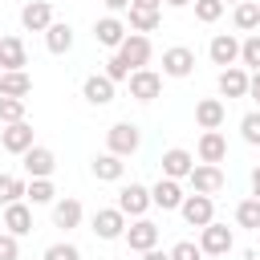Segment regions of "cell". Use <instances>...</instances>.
Listing matches in <instances>:
<instances>
[{
  "instance_id": "9c48e42d",
  "label": "cell",
  "mask_w": 260,
  "mask_h": 260,
  "mask_svg": "<svg viewBox=\"0 0 260 260\" xmlns=\"http://www.w3.org/2000/svg\"><path fill=\"white\" fill-rule=\"evenodd\" d=\"M122 240L130 244V252H150V248L158 244V223H150V219L142 215V219H134V223L126 228Z\"/></svg>"
},
{
  "instance_id": "8992f818",
  "label": "cell",
  "mask_w": 260,
  "mask_h": 260,
  "mask_svg": "<svg viewBox=\"0 0 260 260\" xmlns=\"http://www.w3.org/2000/svg\"><path fill=\"white\" fill-rule=\"evenodd\" d=\"M126 85H130V98H134V102H154V98L162 93V73H154V69H134Z\"/></svg>"
},
{
  "instance_id": "484cf974",
  "label": "cell",
  "mask_w": 260,
  "mask_h": 260,
  "mask_svg": "<svg viewBox=\"0 0 260 260\" xmlns=\"http://www.w3.org/2000/svg\"><path fill=\"white\" fill-rule=\"evenodd\" d=\"M81 215H85V211H81L77 199H57V203H53V223H57L61 232H73V228L81 223Z\"/></svg>"
},
{
  "instance_id": "60d3db41",
  "label": "cell",
  "mask_w": 260,
  "mask_h": 260,
  "mask_svg": "<svg viewBox=\"0 0 260 260\" xmlns=\"http://www.w3.org/2000/svg\"><path fill=\"white\" fill-rule=\"evenodd\" d=\"M130 8H146V12H162V0H130Z\"/></svg>"
},
{
  "instance_id": "7c38bea8",
  "label": "cell",
  "mask_w": 260,
  "mask_h": 260,
  "mask_svg": "<svg viewBox=\"0 0 260 260\" xmlns=\"http://www.w3.org/2000/svg\"><path fill=\"white\" fill-rule=\"evenodd\" d=\"M195 154H199V162H211V167H219V162L228 158V138H223L219 130H203V134H199V146H195Z\"/></svg>"
},
{
  "instance_id": "e575fe53",
  "label": "cell",
  "mask_w": 260,
  "mask_h": 260,
  "mask_svg": "<svg viewBox=\"0 0 260 260\" xmlns=\"http://www.w3.org/2000/svg\"><path fill=\"white\" fill-rule=\"evenodd\" d=\"M0 122L4 126L24 122V98H0Z\"/></svg>"
},
{
  "instance_id": "4dcf8cb0",
  "label": "cell",
  "mask_w": 260,
  "mask_h": 260,
  "mask_svg": "<svg viewBox=\"0 0 260 260\" xmlns=\"http://www.w3.org/2000/svg\"><path fill=\"white\" fill-rule=\"evenodd\" d=\"M236 223L248 228V232H260V199H244L236 207Z\"/></svg>"
},
{
  "instance_id": "d6986e66",
  "label": "cell",
  "mask_w": 260,
  "mask_h": 260,
  "mask_svg": "<svg viewBox=\"0 0 260 260\" xmlns=\"http://www.w3.org/2000/svg\"><path fill=\"white\" fill-rule=\"evenodd\" d=\"M28 65V49L20 37H0V73H12V69H24Z\"/></svg>"
},
{
  "instance_id": "cb8c5ba5",
  "label": "cell",
  "mask_w": 260,
  "mask_h": 260,
  "mask_svg": "<svg viewBox=\"0 0 260 260\" xmlns=\"http://www.w3.org/2000/svg\"><path fill=\"white\" fill-rule=\"evenodd\" d=\"M89 171H93V179H98V183H118V179H122V171H126V162H122L118 154H110V150H106V154H98V158L89 162Z\"/></svg>"
},
{
  "instance_id": "7bdbcfd3",
  "label": "cell",
  "mask_w": 260,
  "mask_h": 260,
  "mask_svg": "<svg viewBox=\"0 0 260 260\" xmlns=\"http://www.w3.org/2000/svg\"><path fill=\"white\" fill-rule=\"evenodd\" d=\"M102 4H106V8H110V16H118V12H122V8H130V0H102Z\"/></svg>"
},
{
  "instance_id": "f1b7e54d",
  "label": "cell",
  "mask_w": 260,
  "mask_h": 260,
  "mask_svg": "<svg viewBox=\"0 0 260 260\" xmlns=\"http://www.w3.org/2000/svg\"><path fill=\"white\" fill-rule=\"evenodd\" d=\"M158 24H162V12H146V8H130V24H126L130 32H142V37H146V32H154Z\"/></svg>"
},
{
  "instance_id": "ab89813d",
  "label": "cell",
  "mask_w": 260,
  "mask_h": 260,
  "mask_svg": "<svg viewBox=\"0 0 260 260\" xmlns=\"http://www.w3.org/2000/svg\"><path fill=\"white\" fill-rule=\"evenodd\" d=\"M16 256H20V244H16V236L0 232V260H16Z\"/></svg>"
},
{
  "instance_id": "30bf717a",
  "label": "cell",
  "mask_w": 260,
  "mask_h": 260,
  "mask_svg": "<svg viewBox=\"0 0 260 260\" xmlns=\"http://www.w3.org/2000/svg\"><path fill=\"white\" fill-rule=\"evenodd\" d=\"M20 24H24V32H45L53 24V4L49 0H28L20 8Z\"/></svg>"
},
{
  "instance_id": "5b68a950",
  "label": "cell",
  "mask_w": 260,
  "mask_h": 260,
  "mask_svg": "<svg viewBox=\"0 0 260 260\" xmlns=\"http://www.w3.org/2000/svg\"><path fill=\"white\" fill-rule=\"evenodd\" d=\"M187 183H191V191L195 195H215V191H223V171L219 167H211V162H195L191 167V175H187Z\"/></svg>"
},
{
  "instance_id": "603a6c76",
  "label": "cell",
  "mask_w": 260,
  "mask_h": 260,
  "mask_svg": "<svg viewBox=\"0 0 260 260\" xmlns=\"http://www.w3.org/2000/svg\"><path fill=\"white\" fill-rule=\"evenodd\" d=\"M4 228H8V236H28L32 232V207L28 203H8L4 207Z\"/></svg>"
},
{
  "instance_id": "d6a6232c",
  "label": "cell",
  "mask_w": 260,
  "mask_h": 260,
  "mask_svg": "<svg viewBox=\"0 0 260 260\" xmlns=\"http://www.w3.org/2000/svg\"><path fill=\"white\" fill-rule=\"evenodd\" d=\"M24 199H28V203H53V199H57V191H53V183H49V179H32V183L24 187Z\"/></svg>"
},
{
  "instance_id": "c3c4849f",
  "label": "cell",
  "mask_w": 260,
  "mask_h": 260,
  "mask_svg": "<svg viewBox=\"0 0 260 260\" xmlns=\"http://www.w3.org/2000/svg\"><path fill=\"white\" fill-rule=\"evenodd\" d=\"M223 4H244V0H223Z\"/></svg>"
},
{
  "instance_id": "d590c367",
  "label": "cell",
  "mask_w": 260,
  "mask_h": 260,
  "mask_svg": "<svg viewBox=\"0 0 260 260\" xmlns=\"http://www.w3.org/2000/svg\"><path fill=\"white\" fill-rule=\"evenodd\" d=\"M240 134H244L248 146H260V110H252V114L240 118Z\"/></svg>"
},
{
  "instance_id": "ee69618b",
  "label": "cell",
  "mask_w": 260,
  "mask_h": 260,
  "mask_svg": "<svg viewBox=\"0 0 260 260\" xmlns=\"http://www.w3.org/2000/svg\"><path fill=\"white\" fill-rule=\"evenodd\" d=\"M142 260H171V252H158V248H150V252H142Z\"/></svg>"
},
{
  "instance_id": "1f68e13d",
  "label": "cell",
  "mask_w": 260,
  "mask_h": 260,
  "mask_svg": "<svg viewBox=\"0 0 260 260\" xmlns=\"http://www.w3.org/2000/svg\"><path fill=\"white\" fill-rule=\"evenodd\" d=\"M240 61H244L252 73L260 69V32H248V37L240 41Z\"/></svg>"
},
{
  "instance_id": "8fae6325",
  "label": "cell",
  "mask_w": 260,
  "mask_h": 260,
  "mask_svg": "<svg viewBox=\"0 0 260 260\" xmlns=\"http://www.w3.org/2000/svg\"><path fill=\"white\" fill-rule=\"evenodd\" d=\"M191 69H195V53L187 45H175L162 53V77H191Z\"/></svg>"
},
{
  "instance_id": "681fc988",
  "label": "cell",
  "mask_w": 260,
  "mask_h": 260,
  "mask_svg": "<svg viewBox=\"0 0 260 260\" xmlns=\"http://www.w3.org/2000/svg\"><path fill=\"white\" fill-rule=\"evenodd\" d=\"M256 260H260V256H256Z\"/></svg>"
},
{
  "instance_id": "52a82bcc",
  "label": "cell",
  "mask_w": 260,
  "mask_h": 260,
  "mask_svg": "<svg viewBox=\"0 0 260 260\" xmlns=\"http://www.w3.org/2000/svg\"><path fill=\"white\" fill-rule=\"evenodd\" d=\"M146 207H150V187H142V183H126V187L118 191V211H122V215L142 219Z\"/></svg>"
},
{
  "instance_id": "7dc6e473",
  "label": "cell",
  "mask_w": 260,
  "mask_h": 260,
  "mask_svg": "<svg viewBox=\"0 0 260 260\" xmlns=\"http://www.w3.org/2000/svg\"><path fill=\"white\" fill-rule=\"evenodd\" d=\"M203 260H223V256H203Z\"/></svg>"
},
{
  "instance_id": "f6af8a7d",
  "label": "cell",
  "mask_w": 260,
  "mask_h": 260,
  "mask_svg": "<svg viewBox=\"0 0 260 260\" xmlns=\"http://www.w3.org/2000/svg\"><path fill=\"white\" fill-rule=\"evenodd\" d=\"M252 199H260V167L252 171Z\"/></svg>"
},
{
  "instance_id": "2e32d148",
  "label": "cell",
  "mask_w": 260,
  "mask_h": 260,
  "mask_svg": "<svg viewBox=\"0 0 260 260\" xmlns=\"http://www.w3.org/2000/svg\"><path fill=\"white\" fill-rule=\"evenodd\" d=\"M20 158H24L28 179H49V175H53V167H57V158H53V150H49V146H28Z\"/></svg>"
},
{
  "instance_id": "4fadbf2b",
  "label": "cell",
  "mask_w": 260,
  "mask_h": 260,
  "mask_svg": "<svg viewBox=\"0 0 260 260\" xmlns=\"http://www.w3.org/2000/svg\"><path fill=\"white\" fill-rule=\"evenodd\" d=\"M126 32H130V28H126L118 16H102V20H93V41L106 45V49H114V53H118V45L126 41Z\"/></svg>"
},
{
  "instance_id": "277c9868",
  "label": "cell",
  "mask_w": 260,
  "mask_h": 260,
  "mask_svg": "<svg viewBox=\"0 0 260 260\" xmlns=\"http://www.w3.org/2000/svg\"><path fill=\"white\" fill-rule=\"evenodd\" d=\"M150 53H154V45H150V37H142V32H126V41L118 45V57H122L130 69H146Z\"/></svg>"
},
{
  "instance_id": "8d00e7d4",
  "label": "cell",
  "mask_w": 260,
  "mask_h": 260,
  "mask_svg": "<svg viewBox=\"0 0 260 260\" xmlns=\"http://www.w3.org/2000/svg\"><path fill=\"white\" fill-rule=\"evenodd\" d=\"M130 73H134V69H130V65H126V61H122L118 53H114V57L106 61V77H110L114 85H118V81H130Z\"/></svg>"
},
{
  "instance_id": "836d02e7",
  "label": "cell",
  "mask_w": 260,
  "mask_h": 260,
  "mask_svg": "<svg viewBox=\"0 0 260 260\" xmlns=\"http://www.w3.org/2000/svg\"><path fill=\"white\" fill-rule=\"evenodd\" d=\"M191 4H195V20L203 24H215L223 16V0H191Z\"/></svg>"
},
{
  "instance_id": "3957f363",
  "label": "cell",
  "mask_w": 260,
  "mask_h": 260,
  "mask_svg": "<svg viewBox=\"0 0 260 260\" xmlns=\"http://www.w3.org/2000/svg\"><path fill=\"white\" fill-rule=\"evenodd\" d=\"M179 211H183V219H187V228H207L211 219H215V199L211 195H187L183 203H179Z\"/></svg>"
},
{
  "instance_id": "f35d334b",
  "label": "cell",
  "mask_w": 260,
  "mask_h": 260,
  "mask_svg": "<svg viewBox=\"0 0 260 260\" xmlns=\"http://www.w3.org/2000/svg\"><path fill=\"white\" fill-rule=\"evenodd\" d=\"M171 260H203V252H199V244H191V240H179V244L171 248Z\"/></svg>"
},
{
  "instance_id": "4316f807",
  "label": "cell",
  "mask_w": 260,
  "mask_h": 260,
  "mask_svg": "<svg viewBox=\"0 0 260 260\" xmlns=\"http://www.w3.org/2000/svg\"><path fill=\"white\" fill-rule=\"evenodd\" d=\"M28 93H32V77L24 69L0 73V98H28Z\"/></svg>"
},
{
  "instance_id": "ffe728a7",
  "label": "cell",
  "mask_w": 260,
  "mask_h": 260,
  "mask_svg": "<svg viewBox=\"0 0 260 260\" xmlns=\"http://www.w3.org/2000/svg\"><path fill=\"white\" fill-rule=\"evenodd\" d=\"M207 57L215 61V65H236L240 61V41L232 37V32H219V37H211V45H207Z\"/></svg>"
},
{
  "instance_id": "44dd1931",
  "label": "cell",
  "mask_w": 260,
  "mask_h": 260,
  "mask_svg": "<svg viewBox=\"0 0 260 260\" xmlns=\"http://www.w3.org/2000/svg\"><path fill=\"white\" fill-rule=\"evenodd\" d=\"M223 118H228V106H223L219 98H203V102H195V122H199V130H219Z\"/></svg>"
},
{
  "instance_id": "6da1fadb",
  "label": "cell",
  "mask_w": 260,
  "mask_h": 260,
  "mask_svg": "<svg viewBox=\"0 0 260 260\" xmlns=\"http://www.w3.org/2000/svg\"><path fill=\"white\" fill-rule=\"evenodd\" d=\"M232 244H236V236H232L228 223H215V219H211L207 228H199V252H203V256H228Z\"/></svg>"
},
{
  "instance_id": "83f0119b",
  "label": "cell",
  "mask_w": 260,
  "mask_h": 260,
  "mask_svg": "<svg viewBox=\"0 0 260 260\" xmlns=\"http://www.w3.org/2000/svg\"><path fill=\"white\" fill-rule=\"evenodd\" d=\"M232 20H236V28H240V32H256V28H260V4H256V0L236 4Z\"/></svg>"
},
{
  "instance_id": "bcb514c9",
  "label": "cell",
  "mask_w": 260,
  "mask_h": 260,
  "mask_svg": "<svg viewBox=\"0 0 260 260\" xmlns=\"http://www.w3.org/2000/svg\"><path fill=\"white\" fill-rule=\"evenodd\" d=\"M162 4H171V8H187L191 0H162Z\"/></svg>"
},
{
  "instance_id": "7a4b0ae2",
  "label": "cell",
  "mask_w": 260,
  "mask_h": 260,
  "mask_svg": "<svg viewBox=\"0 0 260 260\" xmlns=\"http://www.w3.org/2000/svg\"><path fill=\"white\" fill-rule=\"evenodd\" d=\"M138 142H142V134H138V126H134V122H114V126L106 130V146H110V154H118V158L134 154V150H138Z\"/></svg>"
},
{
  "instance_id": "7402d4cb",
  "label": "cell",
  "mask_w": 260,
  "mask_h": 260,
  "mask_svg": "<svg viewBox=\"0 0 260 260\" xmlns=\"http://www.w3.org/2000/svg\"><path fill=\"white\" fill-rule=\"evenodd\" d=\"M219 93L223 98H248V69L244 65L219 69Z\"/></svg>"
},
{
  "instance_id": "74e56055",
  "label": "cell",
  "mask_w": 260,
  "mask_h": 260,
  "mask_svg": "<svg viewBox=\"0 0 260 260\" xmlns=\"http://www.w3.org/2000/svg\"><path fill=\"white\" fill-rule=\"evenodd\" d=\"M45 260H81V252H77V244H49L45 248Z\"/></svg>"
},
{
  "instance_id": "5bb4252c",
  "label": "cell",
  "mask_w": 260,
  "mask_h": 260,
  "mask_svg": "<svg viewBox=\"0 0 260 260\" xmlns=\"http://www.w3.org/2000/svg\"><path fill=\"white\" fill-rule=\"evenodd\" d=\"M81 98H85L89 106H110V102H114V81H110L106 73H89V77L81 81Z\"/></svg>"
},
{
  "instance_id": "ba28073f",
  "label": "cell",
  "mask_w": 260,
  "mask_h": 260,
  "mask_svg": "<svg viewBox=\"0 0 260 260\" xmlns=\"http://www.w3.org/2000/svg\"><path fill=\"white\" fill-rule=\"evenodd\" d=\"M93 236L98 240H122L126 236V215L118 207H98L93 211Z\"/></svg>"
},
{
  "instance_id": "d4e9b609",
  "label": "cell",
  "mask_w": 260,
  "mask_h": 260,
  "mask_svg": "<svg viewBox=\"0 0 260 260\" xmlns=\"http://www.w3.org/2000/svg\"><path fill=\"white\" fill-rule=\"evenodd\" d=\"M45 49H49V53H57V57H61V53H69V49H73V28H69L65 20H53V24L45 28Z\"/></svg>"
},
{
  "instance_id": "e0dca14e",
  "label": "cell",
  "mask_w": 260,
  "mask_h": 260,
  "mask_svg": "<svg viewBox=\"0 0 260 260\" xmlns=\"http://www.w3.org/2000/svg\"><path fill=\"white\" fill-rule=\"evenodd\" d=\"M191 167H195V154L191 150H183V146H171L167 154H162V179H187L191 175Z\"/></svg>"
},
{
  "instance_id": "f546056e",
  "label": "cell",
  "mask_w": 260,
  "mask_h": 260,
  "mask_svg": "<svg viewBox=\"0 0 260 260\" xmlns=\"http://www.w3.org/2000/svg\"><path fill=\"white\" fill-rule=\"evenodd\" d=\"M24 179H16V175H0V207H8V203H20L24 199Z\"/></svg>"
},
{
  "instance_id": "9a60e30c",
  "label": "cell",
  "mask_w": 260,
  "mask_h": 260,
  "mask_svg": "<svg viewBox=\"0 0 260 260\" xmlns=\"http://www.w3.org/2000/svg\"><path fill=\"white\" fill-rule=\"evenodd\" d=\"M0 146H4L8 154H24L28 146H37V142H32V126H28V122L4 126V130H0Z\"/></svg>"
},
{
  "instance_id": "ac0fdd59",
  "label": "cell",
  "mask_w": 260,
  "mask_h": 260,
  "mask_svg": "<svg viewBox=\"0 0 260 260\" xmlns=\"http://www.w3.org/2000/svg\"><path fill=\"white\" fill-rule=\"evenodd\" d=\"M187 195H183V187L175 183V179H158L154 187H150V207H162V211H179V203H183Z\"/></svg>"
},
{
  "instance_id": "b9f144b4",
  "label": "cell",
  "mask_w": 260,
  "mask_h": 260,
  "mask_svg": "<svg viewBox=\"0 0 260 260\" xmlns=\"http://www.w3.org/2000/svg\"><path fill=\"white\" fill-rule=\"evenodd\" d=\"M248 98H256V102H260V69H256V73H248Z\"/></svg>"
}]
</instances>
